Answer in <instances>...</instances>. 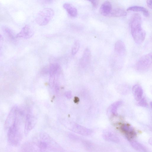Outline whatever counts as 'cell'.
Returning a JSON list of instances; mask_svg holds the SVG:
<instances>
[{
	"label": "cell",
	"instance_id": "6da1fadb",
	"mask_svg": "<svg viewBox=\"0 0 152 152\" xmlns=\"http://www.w3.org/2000/svg\"><path fill=\"white\" fill-rule=\"evenodd\" d=\"M131 33L135 42L137 44L142 43L145 38L146 33L142 27V19L138 13L132 16L130 23Z\"/></svg>",
	"mask_w": 152,
	"mask_h": 152
},
{
	"label": "cell",
	"instance_id": "7a4b0ae2",
	"mask_svg": "<svg viewBox=\"0 0 152 152\" xmlns=\"http://www.w3.org/2000/svg\"><path fill=\"white\" fill-rule=\"evenodd\" d=\"M37 145L41 152H58L61 149L57 143L45 133L41 134Z\"/></svg>",
	"mask_w": 152,
	"mask_h": 152
},
{
	"label": "cell",
	"instance_id": "3957f363",
	"mask_svg": "<svg viewBox=\"0 0 152 152\" xmlns=\"http://www.w3.org/2000/svg\"><path fill=\"white\" fill-rule=\"evenodd\" d=\"M20 119L8 129V139L10 143L14 146H17L20 143L22 137V133L20 128Z\"/></svg>",
	"mask_w": 152,
	"mask_h": 152
},
{
	"label": "cell",
	"instance_id": "277c9868",
	"mask_svg": "<svg viewBox=\"0 0 152 152\" xmlns=\"http://www.w3.org/2000/svg\"><path fill=\"white\" fill-rule=\"evenodd\" d=\"M54 14V12L53 9L45 8L38 12L36 18V21L39 26L45 25L49 23Z\"/></svg>",
	"mask_w": 152,
	"mask_h": 152
},
{
	"label": "cell",
	"instance_id": "5b68a950",
	"mask_svg": "<svg viewBox=\"0 0 152 152\" xmlns=\"http://www.w3.org/2000/svg\"><path fill=\"white\" fill-rule=\"evenodd\" d=\"M152 64V53H150L141 57L137 62L136 67L139 70H145L148 69Z\"/></svg>",
	"mask_w": 152,
	"mask_h": 152
},
{
	"label": "cell",
	"instance_id": "8992f818",
	"mask_svg": "<svg viewBox=\"0 0 152 152\" xmlns=\"http://www.w3.org/2000/svg\"><path fill=\"white\" fill-rule=\"evenodd\" d=\"M34 34V32L32 28L29 25L27 24L24 26L16 35V37L27 39L31 38Z\"/></svg>",
	"mask_w": 152,
	"mask_h": 152
},
{
	"label": "cell",
	"instance_id": "52a82bcc",
	"mask_svg": "<svg viewBox=\"0 0 152 152\" xmlns=\"http://www.w3.org/2000/svg\"><path fill=\"white\" fill-rule=\"evenodd\" d=\"M113 8L111 3L109 1L104 2L99 9L100 13L103 16L110 17Z\"/></svg>",
	"mask_w": 152,
	"mask_h": 152
},
{
	"label": "cell",
	"instance_id": "ba28073f",
	"mask_svg": "<svg viewBox=\"0 0 152 152\" xmlns=\"http://www.w3.org/2000/svg\"><path fill=\"white\" fill-rule=\"evenodd\" d=\"M35 125L34 120L31 115L28 114L26 116L25 127L24 133L27 135L33 128Z\"/></svg>",
	"mask_w": 152,
	"mask_h": 152
},
{
	"label": "cell",
	"instance_id": "9c48e42d",
	"mask_svg": "<svg viewBox=\"0 0 152 152\" xmlns=\"http://www.w3.org/2000/svg\"><path fill=\"white\" fill-rule=\"evenodd\" d=\"M114 49L116 53L121 56H123L125 53L126 49L125 44L121 40H118L116 42Z\"/></svg>",
	"mask_w": 152,
	"mask_h": 152
},
{
	"label": "cell",
	"instance_id": "30bf717a",
	"mask_svg": "<svg viewBox=\"0 0 152 152\" xmlns=\"http://www.w3.org/2000/svg\"><path fill=\"white\" fill-rule=\"evenodd\" d=\"M72 130L74 132L83 135H88L91 133L89 129L77 124L74 126Z\"/></svg>",
	"mask_w": 152,
	"mask_h": 152
},
{
	"label": "cell",
	"instance_id": "8fae6325",
	"mask_svg": "<svg viewBox=\"0 0 152 152\" xmlns=\"http://www.w3.org/2000/svg\"><path fill=\"white\" fill-rule=\"evenodd\" d=\"M121 131L125 134L126 137L131 139L135 136V133L133 129L130 126L124 124L121 127Z\"/></svg>",
	"mask_w": 152,
	"mask_h": 152
},
{
	"label": "cell",
	"instance_id": "7c38bea8",
	"mask_svg": "<svg viewBox=\"0 0 152 152\" xmlns=\"http://www.w3.org/2000/svg\"><path fill=\"white\" fill-rule=\"evenodd\" d=\"M132 91L136 100L139 101L142 99L143 90L140 85L137 84L134 85L132 88Z\"/></svg>",
	"mask_w": 152,
	"mask_h": 152
},
{
	"label": "cell",
	"instance_id": "4fadbf2b",
	"mask_svg": "<svg viewBox=\"0 0 152 152\" xmlns=\"http://www.w3.org/2000/svg\"><path fill=\"white\" fill-rule=\"evenodd\" d=\"M63 6L70 16L72 17L77 16V10L72 5L69 3H65L63 4Z\"/></svg>",
	"mask_w": 152,
	"mask_h": 152
},
{
	"label": "cell",
	"instance_id": "5bb4252c",
	"mask_svg": "<svg viewBox=\"0 0 152 152\" xmlns=\"http://www.w3.org/2000/svg\"><path fill=\"white\" fill-rule=\"evenodd\" d=\"M91 57V53L88 48H86L84 50L80 62L82 65H85L89 61Z\"/></svg>",
	"mask_w": 152,
	"mask_h": 152
},
{
	"label": "cell",
	"instance_id": "9a60e30c",
	"mask_svg": "<svg viewBox=\"0 0 152 152\" xmlns=\"http://www.w3.org/2000/svg\"><path fill=\"white\" fill-rule=\"evenodd\" d=\"M127 14L126 11L120 7L113 8L110 17H118L126 16Z\"/></svg>",
	"mask_w": 152,
	"mask_h": 152
},
{
	"label": "cell",
	"instance_id": "2e32d148",
	"mask_svg": "<svg viewBox=\"0 0 152 152\" xmlns=\"http://www.w3.org/2000/svg\"><path fill=\"white\" fill-rule=\"evenodd\" d=\"M127 11L135 12H140L146 17H148L149 15L148 11L145 8L141 6H134L129 7L127 10Z\"/></svg>",
	"mask_w": 152,
	"mask_h": 152
},
{
	"label": "cell",
	"instance_id": "e0dca14e",
	"mask_svg": "<svg viewBox=\"0 0 152 152\" xmlns=\"http://www.w3.org/2000/svg\"><path fill=\"white\" fill-rule=\"evenodd\" d=\"M34 146L30 142L25 143L22 147V152H34Z\"/></svg>",
	"mask_w": 152,
	"mask_h": 152
},
{
	"label": "cell",
	"instance_id": "ac0fdd59",
	"mask_svg": "<svg viewBox=\"0 0 152 152\" xmlns=\"http://www.w3.org/2000/svg\"><path fill=\"white\" fill-rule=\"evenodd\" d=\"M4 31L6 35L11 39H14L16 37V35H15L14 32L10 28L5 27L4 28Z\"/></svg>",
	"mask_w": 152,
	"mask_h": 152
},
{
	"label": "cell",
	"instance_id": "d6986e66",
	"mask_svg": "<svg viewBox=\"0 0 152 152\" xmlns=\"http://www.w3.org/2000/svg\"><path fill=\"white\" fill-rule=\"evenodd\" d=\"M80 44L78 40H76L74 42L72 48V53L75 55L77 52L80 48Z\"/></svg>",
	"mask_w": 152,
	"mask_h": 152
},
{
	"label": "cell",
	"instance_id": "ffe728a7",
	"mask_svg": "<svg viewBox=\"0 0 152 152\" xmlns=\"http://www.w3.org/2000/svg\"><path fill=\"white\" fill-rule=\"evenodd\" d=\"M121 103L120 102H117L113 104L110 107L109 109V111L113 114L116 113L117 110Z\"/></svg>",
	"mask_w": 152,
	"mask_h": 152
},
{
	"label": "cell",
	"instance_id": "44dd1931",
	"mask_svg": "<svg viewBox=\"0 0 152 152\" xmlns=\"http://www.w3.org/2000/svg\"><path fill=\"white\" fill-rule=\"evenodd\" d=\"M68 136L71 140L74 141H78L79 140V137L78 136L73 133H69Z\"/></svg>",
	"mask_w": 152,
	"mask_h": 152
},
{
	"label": "cell",
	"instance_id": "7402d4cb",
	"mask_svg": "<svg viewBox=\"0 0 152 152\" xmlns=\"http://www.w3.org/2000/svg\"><path fill=\"white\" fill-rule=\"evenodd\" d=\"M139 101V105L142 107H145L147 106V104L146 100L144 98H142Z\"/></svg>",
	"mask_w": 152,
	"mask_h": 152
},
{
	"label": "cell",
	"instance_id": "603a6c76",
	"mask_svg": "<svg viewBox=\"0 0 152 152\" xmlns=\"http://www.w3.org/2000/svg\"><path fill=\"white\" fill-rule=\"evenodd\" d=\"M107 138H108L109 140H117V138L114 135L112 134H108L106 135Z\"/></svg>",
	"mask_w": 152,
	"mask_h": 152
},
{
	"label": "cell",
	"instance_id": "cb8c5ba5",
	"mask_svg": "<svg viewBox=\"0 0 152 152\" xmlns=\"http://www.w3.org/2000/svg\"><path fill=\"white\" fill-rule=\"evenodd\" d=\"M89 1L91 2L93 6L94 7H96L98 4V0H90Z\"/></svg>",
	"mask_w": 152,
	"mask_h": 152
},
{
	"label": "cell",
	"instance_id": "d4e9b609",
	"mask_svg": "<svg viewBox=\"0 0 152 152\" xmlns=\"http://www.w3.org/2000/svg\"><path fill=\"white\" fill-rule=\"evenodd\" d=\"M146 3L148 7L151 9L152 8V1L151 0H147L146 1Z\"/></svg>",
	"mask_w": 152,
	"mask_h": 152
},
{
	"label": "cell",
	"instance_id": "484cf974",
	"mask_svg": "<svg viewBox=\"0 0 152 152\" xmlns=\"http://www.w3.org/2000/svg\"><path fill=\"white\" fill-rule=\"evenodd\" d=\"M3 41V38L2 35L0 34V46L1 45Z\"/></svg>",
	"mask_w": 152,
	"mask_h": 152
}]
</instances>
